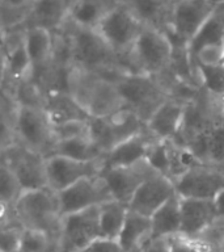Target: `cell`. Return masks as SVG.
Segmentation results:
<instances>
[{
	"instance_id": "7bdbcfd3",
	"label": "cell",
	"mask_w": 224,
	"mask_h": 252,
	"mask_svg": "<svg viewBox=\"0 0 224 252\" xmlns=\"http://www.w3.org/2000/svg\"><path fill=\"white\" fill-rule=\"evenodd\" d=\"M34 0H1L3 5H9V7H25L30 5Z\"/></svg>"
},
{
	"instance_id": "836d02e7",
	"label": "cell",
	"mask_w": 224,
	"mask_h": 252,
	"mask_svg": "<svg viewBox=\"0 0 224 252\" xmlns=\"http://www.w3.org/2000/svg\"><path fill=\"white\" fill-rule=\"evenodd\" d=\"M30 9L31 4L25 7H9V5L1 4V31L27 25Z\"/></svg>"
},
{
	"instance_id": "1f68e13d",
	"label": "cell",
	"mask_w": 224,
	"mask_h": 252,
	"mask_svg": "<svg viewBox=\"0 0 224 252\" xmlns=\"http://www.w3.org/2000/svg\"><path fill=\"white\" fill-rule=\"evenodd\" d=\"M200 86L214 96H224V64L198 67Z\"/></svg>"
},
{
	"instance_id": "7c38bea8",
	"label": "cell",
	"mask_w": 224,
	"mask_h": 252,
	"mask_svg": "<svg viewBox=\"0 0 224 252\" xmlns=\"http://www.w3.org/2000/svg\"><path fill=\"white\" fill-rule=\"evenodd\" d=\"M186 145L204 165L224 171V112L222 104L207 125L193 135Z\"/></svg>"
},
{
	"instance_id": "d6986e66",
	"label": "cell",
	"mask_w": 224,
	"mask_h": 252,
	"mask_svg": "<svg viewBox=\"0 0 224 252\" xmlns=\"http://www.w3.org/2000/svg\"><path fill=\"white\" fill-rule=\"evenodd\" d=\"M157 141L145 125V129L141 133L130 137L129 139L121 142L119 145L108 151L104 157V169L117 168V167H127L137 164L144 160L151 146Z\"/></svg>"
},
{
	"instance_id": "4dcf8cb0",
	"label": "cell",
	"mask_w": 224,
	"mask_h": 252,
	"mask_svg": "<svg viewBox=\"0 0 224 252\" xmlns=\"http://www.w3.org/2000/svg\"><path fill=\"white\" fill-rule=\"evenodd\" d=\"M0 202L13 208L24 190L11 168L3 161L0 163Z\"/></svg>"
},
{
	"instance_id": "d6a6232c",
	"label": "cell",
	"mask_w": 224,
	"mask_h": 252,
	"mask_svg": "<svg viewBox=\"0 0 224 252\" xmlns=\"http://www.w3.org/2000/svg\"><path fill=\"white\" fill-rule=\"evenodd\" d=\"M55 142L66 141L72 138H80L89 135V118L86 120H72L53 126Z\"/></svg>"
},
{
	"instance_id": "9c48e42d",
	"label": "cell",
	"mask_w": 224,
	"mask_h": 252,
	"mask_svg": "<svg viewBox=\"0 0 224 252\" xmlns=\"http://www.w3.org/2000/svg\"><path fill=\"white\" fill-rule=\"evenodd\" d=\"M98 238H102L100 205L63 216L59 238L62 252H78Z\"/></svg>"
},
{
	"instance_id": "f6af8a7d",
	"label": "cell",
	"mask_w": 224,
	"mask_h": 252,
	"mask_svg": "<svg viewBox=\"0 0 224 252\" xmlns=\"http://www.w3.org/2000/svg\"><path fill=\"white\" fill-rule=\"evenodd\" d=\"M222 64H224V45H223V62H222Z\"/></svg>"
},
{
	"instance_id": "603a6c76",
	"label": "cell",
	"mask_w": 224,
	"mask_h": 252,
	"mask_svg": "<svg viewBox=\"0 0 224 252\" xmlns=\"http://www.w3.org/2000/svg\"><path fill=\"white\" fill-rule=\"evenodd\" d=\"M43 109L53 126L72 120H86L90 117L89 113L76 101V98L66 91L46 92Z\"/></svg>"
},
{
	"instance_id": "ab89813d",
	"label": "cell",
	"mask_w": 224,
	"mask_h": 252,
	"mask_svg": "<svg viewBox=\"0 0 224 252\" xmlns=\"http://www.w3.org/2000/svg\"><path fill=\"white\" fill-rule=\"evenodd\" d=\"M78 252H123V250L118 243V240L98 238L97 240H94L89 246Z\"/></svg>"
},
{
	"instance_id": "7a4b0ae2",
	"label": "cell",
	"mask_w": 224,
	"mask_h": 252,
	"mask_svg": "<svg viewBox=\"0 0 224 252\" xmlns=\"http://www.w3.org/2000/svg\"><path fill=\"white\" fill-rule=\"evenodd\" d=\"M173 43L168 32L144 25L127 55L131 72L160 78L170 71Z\"/></svg>"
},
{
	"instance_id": "f546056e",
	"label": "cell",
	"mask_w": 224,
	"mask_h": 252,
	"mask_svg": "<svg viewBox=\"0 0 224 252\" xmlns=\"http://www.w3.org/2000/svg\"><path fill=\"white\" fill-rule=\"evenodd\" d=\"M60 236L39 230L24 228L21 244L17 252H62Z\"/></svg>"
},
{
	"instance_id": "3957f363",
	"label": "cell",
	"mask_w": 224,
	"mask_h": 252,
	"mask_svg": "<svg viewBox=\"0 0 224 252\" xmlns=\"http://www.w3.org/2000/svg\"><path fill=\"white\" fill-rule=\"evenodd\" d=\"M13 209L16 220L24 228L60 236L63 216L58 192L50 187L23 192Z\"/></svg>"
},
{
	"instance_id": "8d00e7d4",
	"label": "cell",
	"mask_w": 224,
	"mask_h": 252,
	"mask_svg": "<svg viewBox=\"0 0 224 252\" xmlns=\"http://www.w3.org/2000/svg\"><path fill=\"white\" fill-rule=\"evenodd\" d=\"M207 246L208 252H224V220H216L199 236Z\"/></svg>"
},
{
	"instance_id": "ee69618b",
	"label": "cell",
	"mask_w": 224,
	"mask_h": 252,
	"mask_svg": "<svg viewBox=\"0 0 224 252\" xmlns=\"http://www.w3.org/2000/svg\"><path fill=\"white\" fill-rule=\"evenodd\" d=\"M208 1H211V3L215 4V5H219V4L224 3V0H208Z\"/></svg>"
},
{
	"instance_id": "2e32d148",
	"label": "cell",
	"mask_w": 224,
	"mask_h": 252,
	"mask_svg": "<svg viewBox=\"0 0 224 252\" xmlns=\"http://www.w3.org/2000/svg\"><path fill=\"white\" fill-rule=\"evenodd\" d=\"M176 193V185L172 179L155 173L138 188L129 202V209L151 218L153 213Z\"/></svg>"
},
{
	"instance_id": "60d3db41",
	"label": "cell",
	"mask_w": 224,
	"mask_h": 252,
	"mask_svg": "<svg viewBox=\"0 0 224 252\" xmlns=\"http://www.w3.org/2000/svg\"><path fill=\"white\" fill-rule=\"evenodd\" d=\"M139 252H172V250H170L168 236H163V238L148 240Z\"/></svg>"
},
{
	"instance_id": "52a82bcc",
	"label": "cell",
	"mask_w": 224,
	"mask_h": 252,
	"mask_svg": "<svg viewBox=\"0 0 224 252\" xmlns=\"http://www.w3.org/2000/svg\"><path fill=\"white\" fill-rule=\"evenodd\" d=\"M143 24L135 17L133 12L121 3L106 15L96 31L101 34L115 54L127 64V55L143 29ZM130 70V68H129Z\"/></svg>"
},
{
	"instance_id": "8992f818",
	"label": "cell",
	"mask_w": 224,
	"mask_h": 252,
	"mask_svg": "<svg viewBox=\"0 0 224 252\" xmlns=\"http://www.w3.org/2000/svg\"><path fill=\"white\" fill-rule=\"evenodd\" d=\"M1 161L11 168L24 192L49 187L43 154L15 142L1 149Z\"/></svg>"
},
{
	"instance_id": "7402d4cb",
	"label": "cell",
	"mask_w": 224,
	"mask_h": 252,
	"mask_svg": "<svg viewBox=\"0 0 224 252\" xmlns=\"http://www.w3.org/2000/svg\"><path fill=\"white\" fill-rule=\"evenodd\" d=\"M143 25L170 31V16L174 0H121Z\"/></svg>"
},
{
	"instance_id": "cb8c5ba5",
	"label": "cell",
	"mask_w": 224,
	"mask_h": 252,
	"mask_svg": "<svg viewBox=\"0 0 224 252\" xmlns=\"http://www.w3.org/2000/svg\"><path fill=\"white\" fill-rule=\"evenodd\" d=\"M118 4L119 0H75L67 21L85 29H97L106 15Z\"/></svg>"
},
{
	"instance_id": "5b68a950",
	"label": "cell",
	"mask_w": 224,
	"mask_h": 252,
	"mask_svg": "<svg viewBox=\"0 0 224 252\" xmlns=\"http://www.w3.org/2000/svg\"><path fill=\"white\" fill-rule=\"evenodd\" d=\"M144 129L145 122L127 108L109 117H89V137L105 154Z\"/></svg>"
},
{
	"instance_id": "8fae6325",
	"label": "cell",
	"mask_w": 224,
	"mask_h": 252,
	"mask_svg": "<svg viewBox=\"0 0 224 252\" xmlns=\"http://www.w3.org/2000/svg\"><path fill=\"white\" fill-rule=\"evenodd\" d=\"M216 9L208 0H174L168 33L188 45Z\"/></svg>"
},
{
	"instance_id": "b9f144b4",
	"label": "cell",
	"mask_w": 224,
	"mask_h": 252,
	"mask_svg": "<svg viewBox=\"0 0 224 252\" xmlns=\"http://www.w3.org/2000/svg\"><path fill=\"white\" fill-rule=\"evenodd\" d=\"M214 202H215L216 213H218V220H224V189L216 196Z\"/></svg>"
},
{
	"instance_id": "6da1fadb",
	"label": "cell",
	"mask_w": 224,
	"mask_h": 252,
	"mask_svg": "<svg viewBox=\"0 0 224 252\" xmlns=\"http://www.w3.org/2000/svg\"><path fill=\"white\" fill-rule=\"evenodd\" d=\"M60 29L66 32L70 39L71 62L74 66L110 78L130 71L123 59L114 53L96 29L76 27L70 21H66Z\"/></svg>"
},
{
	"instance_id": "484cf974",
	"label": "cell",
	"mask_w": 224,
	"mask_h": 252,
	"mask_svg": "<svg viewBox=\"0 0 224 252\" xmlns=\"http://www.w3.org/2000/svg\"><path fill=\"white\" fill-rule=\"evenodd\" d=\"M152 235L151 239L170 236L181 230V197L174 194L151 216Z\"/></svg>"
},
{
	"instance_id": "4fadbf2b",
	"label": "cell",
	"mask_w": 224,
	"mask_h": 252,
	"mask_svg": "<svg viewBox=\"0 0 224 252\" xmlns=\"http://www.w3.org/2000/svg\"><path fill=\"white\" fill-rule=\"evenodd\" d=\"M58 197L62 216L98 206L106 201L113 200V196L101 175L76 181L62 192H58Z\"/></svg>"
},
{
	"instance_id": "d4e9b609",
	"label": "cell",
	"mask_w": 224,
	"mask_h": 252,
	"mask_svg": "<svg viewBox=\"0 0 224 252\" xmlns=\"http://www.w3.org/2000/svg\"><path fill=\"white\" fill-rule=\"evenodd\" d=\"M151 218L129 209L123 228L118 236V243L123 252H139L151 240Z\"/></svg>"
},
{
	"instance_id": "ffe728a7",
	"label": "cell",
	"mask_w": 224,
	"mask_h": 252,
	"mask_svg": "<svg viewBox=\"0 0 224 252\" xmlns=\"http://www.w3.org/2000/svg\"><path fill=\"white\" fill-rule=\"evenodd\" d=\"M218 220L214 200H199L181 197L180 234L188 238H196Z\"/></svg>"
},
{
	"instance_id": "83f0119b",
	"label": "cell",
	"mask_w": 224,
	"mask_h": 252,
	"mask_svg": "<svg viewBox=\"0 0 224 252\" xmlns=\"http://www.w3.org/2000/svg\"><path fill=\"white\" fill-rule=\"evenodd\" d=\"M127 212L129 206L114 198L100 205V227L102 238L118 240L125 224Z\"/></svg>"
},
{
	"instance_id": "44dd1931",
	"label": "cell",
	"mask_w": 224,
	"mask_h": 252,
	"mask_svg": "<svg viewBox=\"0 0 224 252\" xmlns=\"http://www.w3.org/2000/svg\"><path fill=\"white\" fill-rule=\"evenodd\" d=\"M75 0H34L31 3L29 27H42L49 31L58 32L64 25Z\"/></svg>"
},
{
	"instance_id": "ba28073f",
	"label": "cell",
	"mask_w": 224,
	"mask_h": 252,
	"mask_svg": "<svg viewBox=\"0 0 224 252\" xmlns=\"http://www.w3.org/2000/svg\"><path fill=\"white\" fill-rule=\"evenodd\" d=\"M15 134L17 142L49 157L55 143L53 124L43 108L29 105L17 106L15 120Z\"/></svg>"
},
{
	"instance_id": "30bf717a",
	"label": "cell",
	"mask_w": 224,
	"mask_h": 252,
	"mask_svg": "<svg viewBox=\"0 0 224 252\" xmlns=\"http://www.w3.org/2000/svg\"><path fill=\"white\" fill-rule=\"evenodd\" d=\"M104 171V159L78 160L62 155L46 157V173L49 187L55 192H62L76 181L85 177L100 176Z\"/></svg>"
},
{
	"instance_id": "4316f807",
	"label": "cell",
	"mask_w": 224,
	"mask_h": 252,
	"mask_svg": "<svg viewBox=\"0 0 224 252\" xmlns=\"http://www.w3.org/2000/svg\"><path fill=\"white\" fill-rule=\"evenodd\" d=\"M49 155H62L78 160H98L104 159L105 153L94 143L89 135H86L55 142Z\"/></svg>"
},
{
	"instance_id": "f35d334b",
	"label": "cell",
	"mask_w": 224,
	"mask_h": 252,
	"mask_svg": "<svg viewBox=\"0 0 224 252\" xmlns=\"http://www.w3.org/2000/svg\"><path fill=\"white\" fill-rule=\"evenodd\" d=\"M223 62V45L211 43L200 47L196 53V70L199 66H219ZM199 75V74H198Z\"/></svg>"
},
{
	"instance_id": "e575fe53",
	"label": "cell",
	"mask_w": 224,
	"mask_h": 252,
	"mask_svg": "<svg viewBox=\"0 0 224 252\" xmlns=\"http://www.w3.org/2000/svg\"><path fill=\"white\" fill-rule=\"evenodd\" d=\"M145 159H147L149 165H151L156 172L169 177L168 146H167V141L157 139V141L151 146V149H149L148 151V155H147Z\"/></svg>"
},
{
	"instance_id": "74e56055",
	"label": "cell",
	"mask_w": 224,
	"mask_h": 252,
	"mask_svg": "<svg viewBox=\"0 0 224 252\" xmlns=\"http://www.w3.org/2000/svg\"><path fill=\"white\" fill-rule=\"evenodd\" d=\"M168 239L172 252H208L207 246L199 238H188L178 232Z\"/></svg>"
},
{
	"instance_id": "e0dca14e",
	"label": "cell",
	"mask_w": 224,
	"mask_h": 252,
	"mask_svg": "<svg viewBox=\"0 0 224 252\" xmlns=\"http://www.w3.org/2000/svg\"><path fill=\"white\" fill-rule=\"evenodd\" d=\"M55 35L46 28L29 27L25 33V47L31 62V80L41 84L54 57Z\"/></svg>"
},
{
	"instance_id": "277c9868",
	"label": "cell",
	"mask_w": 224,
	"mask_h": 252,
	"mask_svg": "<svg viewBox=\"0 0 224 252\" xmlns=\"http://www.w3.org/2000/svg\"><path fill=\"white\" fill-rule=\"evenodd\" d=\"M125 108L133 110L144 122L149 120L159 106L170 97L169 91L160 79L139 72H122L113 78Z\"/></svg>"
},
{
	"instance_id": "d590c367",
	"label": "cell",
	"mask_w": 224,
	"mask_h": 252,
	"mask_svg": "<svg viewBox=\"0 0 224 252\" xmlns=\"http://www.w3.org/2000/svg\"><path fill=\"white\" fill-rule=\"evenodd\" d=\"M24 227L19 222L5 224L0 227V235H1V242H0V248L1 252H17L21 244V238H23Z\"/></svg>"
},
{
	"instance_id": "9a60e30c",
	"label": "cell",
	"mask_w": 224,
	"mask_h": 252,
	"mask_svg": "<svg viewBox=\"0 0 224 252\" xmlns=\"http://www.w3.org/2000/svg\"><path fill=\"white\" fill-rule=\"evenodd\" d=\"M180 197L215 200L224 189V171L208 165L190 169L174 183Z\"/></svg>"
},
{
	"instance_id": "5bb4252c",
	"label": "cell",
	"mask_w": 224,
	"mask_h": 252,
	"mask_svg": "<svg viewBox=\"0 0 224 252\" xmlns=\"http://www.w3.org/2000/svg\"><path fill=\"white\" fill-rule=\"evenodd\" d=\"M155 173L159 172H156L149 165L147 159H144L137 164L127 165V167L104 169L101 177L105 181L106 187L109 188L114 200L121 201L129 206V202L138 188Z\"/></svg>"
},
{
	"instance_id": "f1b7e54d",
	"label": "cell",
	"mask_w": 224,
	"mask_h": 252,
	"mask_svg": "<svg viewBox=\"0 0 224 252\" xmlns=\"http://www.w3.org/2000/svg\"><path fill=\"white\" fill-rule=\"evenodd\" d=\"M167 146L169 161L168 175L169 179H172L174 183L190 169L204 165L188 145L176 141H167Z\"/></svg>"
},
{
	"instance_id": "ac0fdd59",
	"label": "cell",
	"mask_w": 224,
	"mask_h": 252,
	"mask_svg": "<svg viewBox=\"0 0 224 252\" xmlns=\"http://www.w3.org/2000/svg\"><path fill=\"white\" fill-rule=\"evenodd\" d=\"M186 100L170 96L145 122L147 129L161 141H176L185 117Z\"/></svg>"
}]
</instances>
